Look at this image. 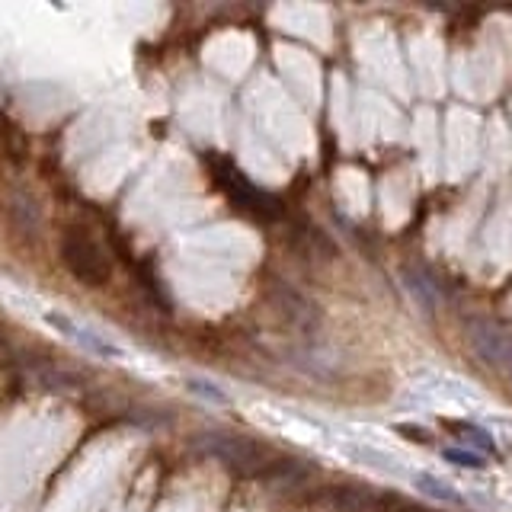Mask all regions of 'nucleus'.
Masks as SVG:
<instances>
[{
	"mask_svg": "<svg viewBox=\"0 0 512 512\" xmlns=\"http://www.w3.org/2000/svg\"><path fill=\"white\" fill-rule=\"evenodd\" d=\"M10 218H13L16 224H23L20 231L36 234V228H39V205L32 202L29 196H13V199H10Z\"/></svg>",
	"mask_w": 512,
	"mask_h": 512,
	"instance_id": "nucleus-3",
	"label": "nucleus"
},
{
	"mask_svg": "<svg viewBox=\"0 0 512 512\" xmlns=\"http://www.w3.org/2000/svg\"><path fill=\"white\" fill-rule=\"evenodd\" d=\"M445 458H448V461H455V464H464V468H484V458H480V455H471V452H461V448H448Z\"/></svg>",
	"mask_w": 512,
	"mask_h": 512,
	"instance_id": "nucleus-5",
	"label": "nucleus"
},
{
	"mask_svg": "<svg viewBox=\"0 0 512 512\" xmlns=\"http://www.w3.org/2000/svg\"><path fill=\"white\" fill-rule=\"evenodd\" d=\"M58 253H61L64 269H68L77 282L100 288L112 279V263L106 250L100 247V240L84 228H64L58 240Z\"/></svg>",
	"mask_w": 512,
	"mask_h": 512,
	"instance_id": "nucleus-1",
	"label": "nucleus"
},
{
	"mask_svg": "<svg viewBox=\"0 0 512 512\" xmlns=\"http://www.w3.org/2000/svg\"><path fill=\"white\" fill-rule=\"evenodd\" d=\"M416 487H420V493L432 496V500H439V503H448V506H464L461 496H458L452 487H448V484H442L439 477H432V474H416Z\"/></svg>",
	"mask_w": 512,
	"mask_h": 512,
	"instance_id": "nucleus-4",
	"label": "nucleus"
},
{
	"mask_svg": "<svg viewBox=\"0 0 512 512\" xmlns=\"http://www.w3.org/2000/svg\"><path fill=\"white\" fill-rule=\"evenodd\" d=\"M45 324H48V327H55L61 336H68L71 343L84 346L87 352H93V356H103V359H119V356H122V349H119V346H112V343L106 340V336L93 333L90 327H80L77 320L68 317V314L48 311V314H45Z\"/></svg>",
	"mask_w": 512,
	"mask_h": 512,
	"instance_id": "nucleus-2",
	"label": "nucleus"
}]
</instances>
